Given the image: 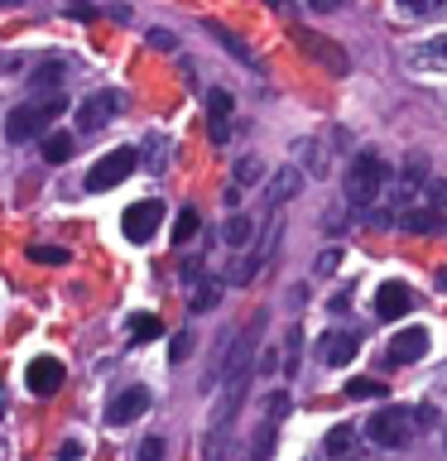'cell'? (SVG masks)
Instances as JSON below:
<instances>
[{"instance_id": "cell-5", "label": "cell", "mask_w": 447, "mask_h": 461, "mask_svg": "<svg viewBox=\"0 0 447 461\" xmlns=\"http://www.w3.org/2000/svg\"><path fill=\"white\" fill-rule=\"evenodd\" d=\"M121 111H125V92L121 86H101V92L78 101V115H72V121H78V135H101Z\"/></svg>"}, {"instance_id": "cell-1", "label": "cell", "mask_w": 447, "mask_h": 461, "mask_svg": "<svg viewBox=\"0 0 447 461\" xmlns=\"http://www.w3.org/2000/svg\"><path fill=\"white\" fill-rule=\"evenodd\" d=\"M222 399H216V409L207 418V432H202V461H226V447H231V428H236V413H241V399H245V384H251V375H241V380H222Z\"/></svg>"}, {"instance_id": "cell-34", "label": "cell", "mask_w": 447, "mask_h": 461, "mask_svg": "<svg viewBox=\"0 0 447 461\" xmlns=\"http://www.w3.org/2000/svg\"><path fill=\"white\" fill-rule=\"evenodd\" d=\"M150 49H159V53H173V49H178V39H173L169 29H150Z\"/></svg>"}, {"instance_id": "cell-30", "label": "cell", "mask_w": 447, "mask_h": 461, "mask_svg": "<svg viewBox=\"0 0 447 461\" xmlns=\"http://www.w3.org/2000/svg\"><path fill=\"white\" fill-rule=\"evenodd\" d=\"M424 197H428L433 212H447V178H428L424 183Z\"/></svg>"}, {"instance_id": "cell-14", "label": "cell", "mask_w": 447, "mask_h": 461, "mask_svg": "<svg viewBox=\"0 0 447 461\" xmlns=\"http://www.w3.org/2000/svg\"><path fill=\"white\" fill-rule=\"evenodd\" d=\"M424 351H428V331L424 327H404V331H395L385 360L389 366H414V360H424Z\"/></svg>"}, {"instance_id": "cell-23", "label": "cell", "mask_w": 447, "mask_h": 461, "mask_svg": "<svg viewBox=\"0 0 447 461\" xmlns=\"http://www.w3.org/2000/svg\"><path fill=\"white\" fill-rule=\"evenodd\" d=\"M404 14H414V20H442L447 14V0H399Z\"/></svg>"}, {"instance_id": "cell-25", "label": "cell", "mask_w": 447, "mask_h": 461, "mask_svg": "<svg viewBox=\"0 0 447 461\" xmlns=\"http://www.w3.org/2000/svg\"><path fill=\"white\" fill-rule=\"evenodd\" d=\"M216 303H222V284L207 279L202 288H193V303H187V312H212Z\"/></svg>"}, {"instance_id": "cell-31", "label": "cell", "mask_w": 447, "mask_h": 461, "mask_svg": "<svg viewBox=\"0 0 447 461\" xmlns=\"http://www.w3.org/2000/svg\"><path fill=\"white\" fill-rule=\"evenodd\" d=\"M29 259H39V265H68V250H58V245H29Z\"/></svg>"}, {"instance_id": "cell-6", "label": "cell", "mask_w": 447, "mask_h": 461, "mask_svg": "<svg viewBox=\"0 0 447 461\" xmlns=\"http://www.w3.org/2000/svg\"><path fill=\"white\" fill-rule=\"evenodd\" d=\"M140 168V149H130V144H121V149L101 154L92 168H87V193H111V187H121L130 173Z\"/></svg>"}, {"instance_id": "cell-24", "label": "cell", "mask_w": 447, "mask_h": 461, "mask_svg": "<svg viewBox=\"0 0 447 461\" xmlns=\"http://www.w3.org/2000/svg\"><path fill=\"white\" fill-rule=\"evenodd\" d=\"M298 360H303V327L294 322L284 337V375H298Z\"/></svg>"}, {"instance_id": "cell-42", "label": "cell", "mask_w": 447, "mask_h": 461, "mask_svg": "<svg viewBox=\"0 0 447 461\" xmlns=\"http://www.w3.org/2000/svg\"><path fill=\"white\" fill-rule=\"evenodd\" d=\"M0 5H24V0H0Z\"/></svg>"}, {"instance_id": "cell-22", "label": "cell", "mask_w": 447, "mask_h": 461, "mask_svg": "<svg viewBox=\"0 0 447 461\" xmlns=\"http://www.w3.org/2000/svg\"><path fill=\"white\" fill-rule=\"evenodd\" d=\"M260 158L255 154H245V158H236V168H231V187H255L260 183Z\"/></svg>"}, {"instance_id": "cell-29", "label": "cell", "mask_w": 447, "mask_h": 461, "mask_svg": "<svg viewBox=\"0 0 447 461\" xmlns=\"http://www.w3.org/2000/svg\"><path fill=\"white\" fill-rule=\"evenodd\" d=\"M389 394V384H380V380H351L346 384V399H385Z\"/></svg>"}, {"instance_id": "cell-3", "label": "cell", "mask_w": 447, "mask_h": 461, "mask_svg": "<svg viewBox=\"0 0 447 461\" xmlns=\"http://www.w3.org/2000/svg\"><path fill=\"white\" fill-rule=\"evenodd\" d=\"M385 187H389V158L375 149L351 154V168H346V197H351V207H370Z\"/></svg>"}, {"instance_id": "cell-33", "label": "cell", "mask_w": 447, "mask_h": 461, "mask_svg": "<svg viewBox=\"0 0 447 461\" xmlns=\"http://www.w3.org/2000/svg\"><path fill=\"white\" fill-rule=\"evenodd\" d=\"M164 452H169L164 438H144V442H140V452H135V461H164Z\"/></svg>"}, {"instance_id": "cell-12", "label": "cell", "mask_w": 447, "mask_h": 461, "mask_svg": "<svg viewBox=\"0 0 447 461\" xmlns=\"http://www.w3.org/2000/svg\"><path fill=\"white\" fill-rule=\"evenodd\" d=\"M414 312V288L399 284V279H385L375 288V317L380 322H395V317H409Z\"/></svg>"}, {"instance_id": "cell-17", "label": "cell", "mask_w": 447, "mask_h": 461, "mask_svg": "<svg viewBox=\"0 0 447 461\" xmlns=\"http://www.w3.org/2000/svg\"><path fill=\"white\" fill-rule=\"evenodd\" d=\"M202 29H207V34H212L216 43H222V49H226L231 58H241L245 68H255V72H260V58H255V49H251V43H245L241 34H231V29H226V24H216V20H202Z\"/></svg>"}, {"instance_id": "cell-39", "label": "cell", "mask_w": 447, "mask_h": 461, "mask_svg": "<svg viewBox=\"0 0 447 461\" xmlns=\"http://www.w3.org/2000/svg\"><path fill=\"white\" fill-rule=\"evenodd\" d=\"M202 269H207L202 259H187V265H183V279H187V284H197V274H202Z\"/></svg>"}, {"instance_id": "cell-13", "label": "cell", "mask_w": 447, "mask_h": 461, "mask_svg": "<svg viewBox=\"0 0 447 461\" xmlns=\"http://www.w3.org/2000/svg\"><path fill=\"white\" fill-rule=\"evenodd\" d=\"M231 115H236V101H231V92L212 86V92H207V135H212V144H226V140H231Z\"/></svg>"}, {"instance_id": "cell-38", "label": "cell", "mask_w": 447, "mask_h": 461, "mask_svg": "<svg viewBox=\"0 0 447 461\" xmlns=\"http://www.w3.org/2000/svg\"><path fill=\"white\" fill-rule=\"evenodd\" d=\"M337 250H323V255H317V274H332V269H337Z\"/></svg>"}, {"instance_id": "cell-43", "label": "cell", "mask_w": 447, "mask_h": 461, "mask_svg": "<svg viewBox=\"0 0 447 461\" xmlns=\"http://www.w3.org/2000/svg\"><path fill=\"white\" fill-rule=\"evenodd\" d=\"M0 418H5V394H0Z\"/></svg>"}, {"instance_id": "cell-40", "label": "cell", "mask_w": 447, "mask_h": 461, "mask_svg": "<svg viewBox=\"0 0 447 461\" xmlns=\"http://www.w3.org/2000/svg\"><path fill=\"white\" fill-rule=\"evenodd\" d=\"M269 10H279V14H294V0H265Z\"/></svg>"}, {"instance_id": "cell-9", "label": "cell", "mask_w": 447, "mask_h": 461, "mask_svg": "<svg viewBox=\"0 0 447 461\" xmlns=\"http://www.w3.org/2000/svg\"><path fill=\"white\" fill-rule=\"evenodd\" d=\"M159 221H164V202H159V197H144V202H130V207H125L121 230H125V240L144 245V240L159 230Z\"/></svg>"}, {"instance_id": "cell-35", "label": "cell", "mask_w": 447, "mask_h": 461, "mask_svg": "<svg viewBox=\"0 0 447 461\" xmlns=\"http://www.w3.org/2000/svg\"><path fill=\"white\" fill-rule=\"evenodd\" d=\"M187 351H193V337H187V331H178V337H173V360H187Z\"/></svg>"}, {"instance_id": "cell-8", "label": "cell", "mask_w": 447, "mask_h": 461, "mask_svg": "<svg viewBox=\"0 0 447 461\" xmlns=\"http://www.w3.org/2000/svg\"><path fill=\"white\" fill-rule=\"evenodd\" d=\"M288 413V394L274 389L265 399V418L255 423V438H251V461H269L274 456V432H279V418Z\"/></svg>"}, {"instance_id": "cell-10", "label": "cell", "mask_w": 447, "mask_h": 461, "mask_svg": "<svg viewBox=\"0 0 447 461\" xmlns=\"http://www.w3.org/2000/svg\"><path fill=\"white\" fill-rule=\"evenodd\" d=\"M63 380H68V370H63V360H58V356H34L24 366V384H29V394H39V399L58 394Z\"/></svg>"}, {"instance_id": "cell-36", "label": "cell", "mask_w": 447, "mask_h": 461, "mask_svg": "<svg viewBox=\"0 0 447 461\" xmlns=\"http://www.w3.org/2000/svg\"><path fill=\"white\" fill-rule=\"evenodd\" d=\"M58 461H82V442H78V438H68L63 447H58Z\"/></svg>"}, {"instance_id": "cell-28", "label": "cell", "mask_w": 447, "mask_h": 461, "mask_svg": "<svg viewBox=\"0 0 447 461\" xmlns=\"http://www.w3.org/2000/svg\"><path fill=\"white\" fill-rule=\"evenodd\" d=\"M323 447H327V456H346V452L356 447V428H346V423H342V428H332Z\"/></svg>"}, {"instance_id": "cell-37", "label": "cell", "mask_w": 447, "mask_h": 461, "mask_svg": "<svg viewBox=\"0 0 447 461\" xmlns=\"http://www.w3.org/2000/svg\"><path fill=\"white\" fill-rule=\"evenodd\" d=\"M346 5V0H308V10H317V14H337Z\"/></svg>"}, {"instance_id": "cell-7", "label": "cell", "mask_w": 447, "mask_h": 461, "mask_svg": "<svg viewBox=\"0 0 447 461\" xmlns=\"http://www.w3.org/2000/svg\"><path fill=\"white\" fill-rule=\"evenodd\" d=\"M294 39H298V53L323 68L327 77H351V58H346V49H337L332 39L313 34V29H303V24H294Z\"/></svg>"}, {"instance_id": "cell-19", "label": "cell", "mask_w": 447, "mask_h": 461, "mask_svg": "<svg viewBox=\"0 0 447 461\" xmlns=\"http://www.w3.org/2000/svg\"><path fill=\"white\" fill-rule=\"evenodd\" d=\"M409 63L418 72H447V39H428L418 49H409Z\"/></svg>"}, {"instance_id": "cell-16", "label": "cell", "mask_w": 447, "mask_h": 461, "mask_svg": "<svg viewBox=\"0 0 447 461\" xmlns=\"http://www.w3.org/2000/svg\"><path fill=\"white\" fill-rule=\"evenodd\" d=\"M356 351H360V337H356V331H327V337L323 341H317V356H323L327 360V366H351V360H356Z\"/></svg>"}, {"instance_id": "cell-21", "label": "cell", "mask_w": 447, "mask_h": 461, "mask_svg": "<svg viewBox=\"0 0 447 461\" xmlns=\"http://www.w3.org/2000/svg\"><path fill=\"white\" fill-rule=\"evenodd\" d=\"M72 149H78V140H72V135H63V130H53V135H43V158H49V164H68V158H72Z\"/></svg>"}, {"instance_id": "cell-20", "label": "cell", "mask_w": 447, "mask_h": 461, "mask_svg": "<svg viewBox=\"0 0 447 461\" xmlns=\"http://www.w3.org/2000/svg\"><path fill=\"white\" fill-rule=\"evenodd\" d=\"M222 240L231 245V250H245V245L255 240V226H251V216H245V212H231V216H226V226H222Z\"/></svg>"}, {"instance_id": "cell-26", "label": "cell", "mask_w": 447, "mask_h": 461, "mask_svg": "<svg viewBox=\"0 0 447 461\" xmlns=\"http://www.w3.org/2000/svg\"><path fill=\"white\" fill-rule=\"evenodd\" d=\"M197 226H202V216H197V207H183L178 216H173V240L178 245H187L197 236Z\"/></svg>"}, {"instance_id": "cell-41", "label": "cell", "mask_w": 447, "mask_h": 461, "mask_svg": "<svg viewBox=\"0 0 447 461\" xmlns=\"http://www.w3.org/2000/svg\"><path fill=\"white\" fill-rule=\"evenodd\" d=\"M438 288H442V294H447V265L438 269Z\"/></svg>"}, {"instance_id": "cell-11", "label": "cell", "mask_w": 447, "mask_h": 461, "mask_svg": "<svg viewBox=\"0 0 447 461\" xmlns=\"http://www.w3.org/2000/svg\"><path fill=\"white\" fill-rule=\"evenodd\" d=\"M144 409H150V389H144V384H125V389H115L111 403H106V423L125 428V423H135Z\"/></svg>"}, {"instance_id": "cell-4", "label": "cell", "mask_w": 447, "mask_h": 461, "mask_svg": "<svg viewBox=\"0 0 447 461\" xmlns=\"http://www.w3.org/2000/svg\"><path fill=\"white\" fill-rule=\"evenodd\" d=\"M414 409H404V403H385L380 413L366 418V438L375 447H409L414 442Z\"/></svg>"}, {"instance_id": "cell-27", "label": "cell", "mask_w": 447, "mask_h": 461, "mask_svg": "<svg viewBox=\"0 0 447 461\" xmlns=\"http://www.w3.org/2000/svg\"><path fill=\"white\" fill-rule=\"evenodd\" d=\"M130 337H135V341H154V337H164V322L150 317V312H135V317H130Z\"/></svg>"}, {"instance_id": "cell-32", "label": "cell", "mask_w": 447, "mask_h": 461, "mask_svg": "<svg viewBox=\"0 0 447 461\" xmlns=\"http://www.w3.org/2000/svg\"><path fill=\"white\" fill-rule=\"evenodd\" d=\"M29 82H34V86H58V82H63V63H43Z\"/></svg>"}, {"instance_id": "cell-2", "label": "cell", "mask_w": 447, "mask_h": 461, "mask_svg": "<svg viewBox=\"0 0 447 461\" xmlns=\"http://www.w3.org/2000/svg\"><path fill=\"white\" fill-rule=\"evenodd\" d=\"M63 106H68L63 96H34V101H24V106H14L5 115V140L10 144H29V140L49 135V125L63 115Z\"/></svg>"}, {"instance_id": "cell-18", "label": "cell", "mask_w": 447, "mask_h": 461, "mask_svg": "<svg viewBox=\"0 0 447 461\" xmlns=\"http://www.w3.org/2000/svg\"><path fill=\"white\" fill-rule=\"evenodd\" d=\"M303 193V168H294V164H284L279 173L269 178V193H265V202H269V212L279 207V202H294Z\"/></svg>"}, {"instance_id": "cell-15", "label": "cell", "mask_w": 447, "mask_h": 461, "mask_svg": "<svg viewBox=\"0 0 447 461\" xmlns=\"http://www.w3.org/2000/svg\"><path fill=\"white\" fill-rule=\"evenodd\" d=\"M399 230H409V236H447V216L433 212V207H404L395 216Z\"/></svg>"}]
</instances>
